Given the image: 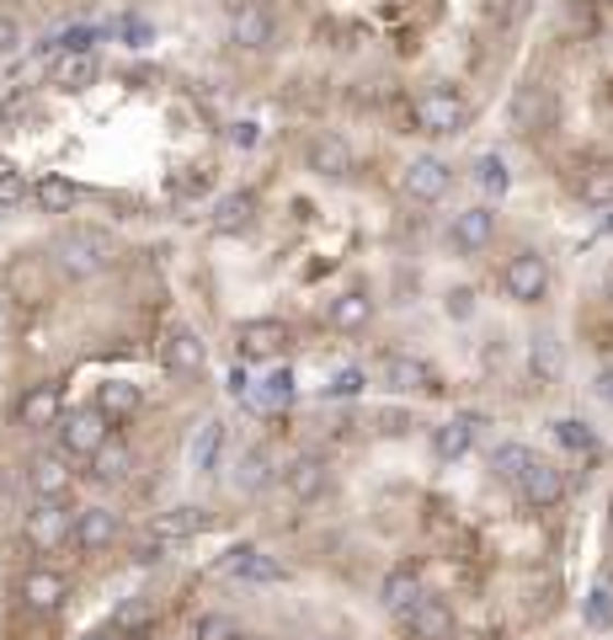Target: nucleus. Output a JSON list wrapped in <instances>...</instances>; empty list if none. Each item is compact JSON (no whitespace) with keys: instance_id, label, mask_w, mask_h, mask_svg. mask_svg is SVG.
<instances>
[{"instance_id":"nucleus-1","label":"nucleus","mask_w":613,"mask_h":640,"mask_svg":"<svg viewBox=\"0 0 613 640\" xmlns=\"http://www.w3.org/2000/svg\"><path fill=\"white\" fill-rule=\"evenodd\" d=\"M59 267L70 273V278H96V273H107L113 267V256H118V240L107 236V230H96V225H76V230H65L59 236Z\"/></svg>"},{"instance_id":"nucleus-6","label":"nucleus","mask_w":613,"mask_h":640,"mask_svg":"<svg viewBox=\"0 0 613 640\" xmlns=\"http://www.w3.org/2000/svg\"><path fill=\"white\" fill-rule=\"evenodd\" d=\"M161 363L176 374V379H198L208 368V347H204V336L193 331V325H165V336H161Z\"/></svg>"},{"instance_id":"nucleus-32","label":"nucleus","mask_w":613,"mask_h":640,"mask_svg":"<svg viewBox=\"0 0 613 640\" xmlns=\"http://www.w3.org/2000/svg\"><path fill=\"white\" fill-rule=\"evenodd\" d=\"M38 278H43V267L33 262V256H22V262H11V273H5V288H11L16 299H27V305H33V299H48Z\"/></svg>"},{"instance_id":"nucleus-40","label":"nucleus","mask_w":613,"mask_h":640,"mask_svg":"<svg viewBox=\"0 0 613 640\" xmlns=\"http://www.w3.org/2000/svg\"><path fill=\"white\" fill-rule=\"evenodd\" d=\"M539 113H544V91H539V85H523L518 102H512V123H518V128H533Z\"/></svg>"},{"instance_id":"nucleus-39","label":"nucleus","mask_w":613,"mask_h":640,"mask_svg":"<svg viewBox=\"0 0 613 640\" xmlns=\"http://www.w3.org/2000/svg\"><path fill=\"white\" fill-rule=\"evenodd\" d=\"M363 385H368L363 368H336V374H331V385H326V396L331 400H352V396H363Z\"/></svg>"},{"instance_id":"nucleus-11","label":"nucleus","mask_w":613,"mask_h":640,"mask_svg":"<svg viewBox=\"0 0 613 640\" xmlns=\"http://www.w3.org/2000/svg\"><path fill=\"white\" fill-rule=\"evenodd\" d=\"M304 165L315 176H326V182H342V176H352V145L342 134H315L304 145Z\"/></svg>"},{"instance_id":"nucleus-24","label":"nucleus","mask_w":613,"mask_h":640,"mask_svg":"<svg viewBox=\"0 0 613 640\" xmlns=\"http://www.w3.org/2000/svg\"><path fill=\"white\" fill-rule=\"evenodd\" d=\"M33 203H38L43 214H70L76 203H81V187L70 182V176H59V171H48L38 187H33Z\"/></svg>"},{"instance_id":"nucleus-23","label":"nucleus","mask_w":613,"mask_h":640,"mask_svg":"<svg viewBox=\"0 0 613 640\" xmlns=\"http://www.w3.org/2000/svg\"><path fill=\"white\" fill-rule=\"evenodd\" d=\"M139 405H144V390H139V385H128V379H107V385H96V411H102L107 422L134 416Z\"/></svg>"},{"instance_id":"nucleus-38","label":"nucleus","mask_w":613,"mask_h":640,"mask_svg":"<svg viewBox=\"0 0 613 640\" xmlns=\"http://www.w3.org/2000/svg\"><path fill=\"white\" fill-rule=\"evenodd\" d=\"M27 198H33V187L22 182V171H0V214H16Z\"/></svg>"},{"instance_id":"nucleus-2","label":"nucleus","mask_w":613,"mask_h":640,"mask_svg":"<svg viewBox=\"0 0 613 640\" xmlns=\"http://www.w3.org/2000/svg\"><path fill=\"white\" fill-rule=\"evenodd\" d=\"M410 118H416L421 134L449 139V134H464V123H470V102H464L453 85H427V91L410 102Z\"/></svg>"},{"instance_id":"nucleus-45","label":"nucleus","mask_w":613,"mask_h":640,"mask_svg":"<svg viewBox=\"0 0 613 640\" xmlns=\"http://www.w3.org/2000/svg\"><path fill=\"white\" fill-rule=\"evenodd\" d=\"M96 43V27H70L65 38H59V48H91Z\"/></svg>"},{"instance_id":"nucleus-7","label":"nucleus","mask_w":613,"mask_h":640,"mask_svg":"<svg viewBox=\"0 0 613 640\" xmlns=\"http://www.w3.org/2000/svg\"><path fill=\"white\" fill-rule=\"evenodd\" d=\"M501 283H507V294H512L518 305H539V299L550 294V262H544L539 251H518V256L507 262Z\"/></svg>"},{"instance_id":"nucleus-18","label":"nucleus","mask_w":613,"mask_h":640,"mask_svg":"<svg viewBox=\"0 0 613 640\" xmlns=\"http://www.w3.org/2000/svg\"><path fill=\"white\" fill-rule=\"evenodd\" d=\"M518 491H523L529 507H555V502L566 496V476H560L550 459H533L529 470H523V480H518Z\"/></svg>"},{"instance_id":"nucleus-13","label":"nucleus","mask_w":613,"mask_h":640,"mask_svg":"<svg viewBox=\"0 0 613 640\" xmlns=\"http://www.w3.org/2000/svg\"><path fill=\"white\" fill-rule=\"evenodd\" d=\"M96 54L91 48H59L54 59H48V85H59V91H85L91 80H96Z\"/></svg>"},{"instance_id":"nucleus-4","label":"nucleus","mask_w":613,"mask_h":640,"mask_svg":"<svg viewBox=\"0 0 613 640\" xmlns=\"http://www.w3.org/2000/svg\"><path fill=\"white\" fill-rule=\"evenodd\" d=\"M22 534H27V545H33L38 556H54V550L76 545V513H70L65 502H33Z\"/></svg>"},{"instance_id":"nucleus-49","label":"nucleus","mask_w":613,"mask_h":640,"mask_svg":"<svg viewBox=\"0 0 613 640\" xmlns=\"http://www.w3.org/2000/svg\"><path fill=\"white\" fill-rule=\"evenodd\" d=\"M598 396L613 400V368H609V374H598Z\"/></svg>"},{"instance_id":"nucleus-16","label":"nucleus","mask_w":613,"mask_h":640,"mask_svg":"<svg viewBox=\"0 0 613 640\" xmlns=\"http://www.w3.org/2000/svg\"><path fill=\"white\" fill-rule=\"evenodd\" d=\"M284 485H288V496H293V502H321V496H326V485H331L326 459L299 454V459L284 470Z\"/></svg>"},{"instance_id":"nucleus-22","label":"nucleus","mask_w":613,"mask_h":640,"mask_svg":"<svg viewBox=\"0 0 613 640\" xmlns=\"http://www.w3.org/2000/svg\"><path fill=\"white\" fill-rule=\"evenodd\" d=\"M22 598H27L33 614H54L59 603L70 598V582H65L59 571H33V576L22 582Z\"/></svg>"},{"instance_id":"nucleus-44","label":"nucleus","mask_w":613,"mask_h":640,"mask_svg":"<svg viewBox=\"0 0 613 640\" xmlns=\"http://www.w3.org/2000/svg\"><path fill=\"white\" fill-rule=\"evenodd\" d=\"M22 48V22L11 11H0V54H16Z\"/></svg>"},{"instance_id":"nucleus-33","label":"nucleus","mask_w":613,"mask_h":640,"mask_svg":"<svg viewBox=\"0 0 613 640\" xmlns=\"http://www.w3.org/2000/svg\"><path fill=\"white\" fill-rule=\"evenodd\" d=\"M529 465H533V448H523V443H501V448L490 454V470L507 480V485H518Z\"/></svg>"},{"instance_id":"nucleus-15","label":"nucleus","mask_w":613,"mask_h":640,"mask_svg":"<svg viewBox=\"0 0 613 640\" xmlns=\"http://www.w3.org/2000/svg\"><path fill=\"white\" fill-rule=\"evenodd\" d=\"M449 240L464 251V256H475V251H486L490 240H496V214H490L486 203H475V208H464V214H453V230Z\"/></svg>"},{"instance_id":"nucleus-8","label":"nucleus","mask_w":613,"mask_h":640,"mask_svg":"<svg viewBox=\"0 0 613 640\" xmlns=\"http://www.w3.org/2000/svg\"><path fill=\"white\" fill-rule=\"evenodd\" d=\"M401 187H406V198H410V203H443V198H449V187H453L449 160L416 156V160L406 165V176H401Z\"/></svg>"},{"instance_id":"nucleus-28","label":"nucleus","mask_w":613,"mask_h":640,"mask_svg":"<svg viewBox=\"0 0 613 640\" xmlns=\"http://www.w3.org/2000/svg\"><path fill=\"white\" fill-rule=\"evenodd\" d=\"M560 368H566V358H560V342L550 336V331H539L529 347V374L539 379V385H555L560 379Z\"/></svg>"},{"instance_id":"nucleus-46","label":"nucleus","mask_w":613,"mask_h":640,"mask_svg":"<svg viewBox=\"0 0 613 640\" xmlns=\"http://www.w3.org/2000/svg\"><path fill=\"white\" fill-rule=\"evenodd\" d=\"M123 38L144 43V38H150V22H144V16H128V22H123Z\"/></svg>"},{"instance_id":"nucleus-12","label":"nucleus","mask_w":613,"mask_h":640,"mask_svg":"<svg viewBox=\"0 0 613 640\" xmlns=\"http://www.w3.org/2000/svg\"><path fill=\"white\" fill-rule=\"evenodd\" d=\"M118 539H123V523L113 507H85V513H76V545H81L85 556H102Z\"/></svg>"},{"instance_id":"nucleus-9","label":"nucleus","mask_w":613,"mask_h":640,"mask_svg":"<svg viewBox=\"0 0 613 640\" xmlns=\"http://www.w3.org/2000/svg\"><path fill=\"white\" fill-rule=\"evenodd\" d=\"M379 379H384V390H395V396H427V390H438V374L421 358H410V353H384Z\"/></svg>"},{"instance_id":"nucleus-14","label":"nucleus","mask_w":613,"mask_h":640,"mask_svg":"<svg viewBox=\"0 0 613 640\" xmlns=\"http://www.w3.org/2000/svg\"><path fill=\"white\" fill-rule=\"evenodd\" d=\"M235 342H241V358L267 363L288 347V325L284 320H245L241 331H235Z\"/></svg>"},{"instance_id":"nucleus-29","label":"nucleus","mask_w":613,"mask_h":640,"mask_svg":"<svg viewBox=\"0 0 613 640\" xmlns=\"http://www.w3.org/2000/svg\"><path fill=\"white\" fill-rule=\"evenodd\" d=\"M368 320H373V299H368V294H342V299H331V325H336V331H363Z\"/></svg>"},{"instance_id":"nucleus-31","label":"nucleus","mask_w":613,"mask_h":640,"mask_svg":"<svg viewBox=\"0 0 613 640\" xmlns=\"http://www.w3.org/2000/svg\"><path fill=\"white\" fill-rule=\"evenodd\" d=\"M219 454H224V422H204V433L193 443V465L198 476H213L219 470Z\"/></svg>"},{"instance_id":"nucleus-21","label":"nucleus","mask_w":613,"mask_h":640,"mask_svg":"<svg viewBox=\"0 0 613 640\" xmlns=\"http://www.w3.org/2000/svg\"><path fill=\"white\" fill-rule=\"evenodd\" d=\"M85 465H91V480H102V485H123L128 470H134V448H128L123 438H107L91 459H85Z\"/></svg>"},{"instance_id":"nucleus-3","label":"nucleus","mask_w":613,"mask_h":640,"mask_svg":"<svg viewBox=\"0 0 613 640\" xmlns=\"http://www.w3.org/2000/svg\"><path fill=\"white\" fill-rule=\"evenodd\" d=\"M230 43L241 54H267L278 43V16L267 0H235L230 5Z\"/></svg>"},{"instance_id":"nucleus-37","label":"nucleus","mask_w":613,"mask_h":640,"mask_svg":"<svg viewBox=\"0 0 613 640\" xmlns=\"http://www.w3.org/2000/svg\"><path fill=\"white\" fill-rule=\"evenodd\" d=\"M150 625H155V614H150V608H144L139 598H134V603H123L118 614H113V636H128V630H134V636H144Z\"/></svg>"},{"instance_id":"nucleus-41","label":"nucleus","mask_w":613,"mask_h":640,"mask_svg":"<svg viewBox=\"0 0 613 640\" xmlns=\"http://www.w3.org/2000/svg\"><path fill=\"white\" fill-rule=\"evenodd\" d=\"M587 625H592V630H609V625H613L609 587H592V593H587Z\"/></svg>"},{"instance_id":"nucleus-51","label":"nucleus","mask_w":613,"mask_h":640,"mask_svg":"<svg viewBox=\"0 0 613 640\" xmlns=\"http://www.w3.org/2000/svg\"><path fill=\"white\" fill-rule=\"evenodd\" d=\"M310 640H336V636H310Z\"/></svg>"},{"instance_id":"nucleus-34","label":"nucleus","mask_w":613,"mask_h":640,"mask_svg":"<svg viewBox=\"0 0 613 640\" xmlns=\"http://www.w3.org/2000/svg\"><path fill=\"white\" fill-rule=\"evenodd\" d=\"M288 400H293V374H288V368H273V374L262 379V390L251 396V405L273 411V405H288Z\"/></svg>"},{"instance_id":"nucleus-35","label":"nucleus","mask_w":613,"mask_h":640,"mask_svg":"<svg viewBox=\"0 0 613 640\" xmlns=\"http://www.w3.org/2000/svg\"><path fill=\"white\" fill-rule=\"evenodd\" d=\"M576 193L587 203H603V208H613V165H592L581 182H576Z\"/></svg>"},{"instance_id":"nucleus-25","label":"nucleus","mask_w":613,"mask_h":640,"mask_svg":"<svg viewBox=\"0 0 613 640\" xmlns=\"http://www.w3.org/2000/svg\"><path fill=\"white\" fill-rule=\"evenodd\" d=\"M251 219H256V198L251 193H224V198L213 203V230L219 236H241Z\"/></svg>"},{"instance_id":"nucleus-19","label":"nucleus","mask_w":613,"mask_h":640,"mask_svg":"<svg viewBox=\"0 0 613 640\" xmlns=\"http://www.w3.org/2000/svg\"><path fill=\"white\" fill-rule=\"evenodd\" d=\"M27 485H33L38 502H65V496H70V470H65V459L38 454V459L27 465Z\"/></svg>"},{"instance_id":"nucleus-5","label":"nucleus","mask_w":613,"mask_h":640,"mask_svg":"<svg viewBox=\"0 0 613 640\" xmlns=\"http://www.w3.org/2000/svg\"><path fill=\"white\" fill-rule=\"evenodd\" d=\"M107 438H113V422L96 405H81V411H65L59 416V448L76 454V459H91Z\"/></svg>"},{"instance_id":"nucleus-42","label":"nucleus","mask_w":613,"mask_h":640,"mask_svg":"<svg viewBox=\"0 0 613 640\" xmlns=\"http://www.w3.org/2000/svg\"><path fill=\"white\" fill-rule=\"evenodd\" d=\"M273 470H267V454H245L241 459V491H256V485H267Z\"/></svg>"},{"instance_id":"nucleus-47","label":"nucleus","mask_w":613,"mask_h":640,"mask_svg":"<svg viewBox=\"0 0 613 640\" xmlns=\"http://www.w3.org/2000/svg\"><path fill=\"white\" fill-rule=\"evenodd\" d=\"M449 316H459V320L470 316V288H453L449 294Z\"/></svg>"},{"instance_id":"nucleus-26","label":"nucleus","mask_w":613,"mask_h":640,"mask_svg":"<svg viewBox=\"0 0 613 640\" xmlns=\"http://www.w3.org/2000/svg\"><path fill=\"white\" fill-rule=\"evenodd\" d=\"M427 587H421V576H416V565H395L390 576H384V587H379V598H384V608H395V614H406L410 603L421 598Z\"/></svg>"},{"instance_id":"nucleus-17","label":"nucleus","mask_w":613,"mask_h":640,"mask_svg":"<svg viewBox=\"0 0 613 640\" xmlns=\"http://www.w3.org/2000/svg\"><path fill=\"white\" fill-rule=\"evenodd\" d=\"M16 416H22V427H59V416H65V396H59V385H33L27 396L16 400Z\"/></svg>"},{"instance_id":"nucleus-27","label":"nucleus","mask_w":613,"mask_h":640,"mask_svg":"<svg viewBox=\"0 0 613 640\" xmlns=\"http://www.w3.org/2000/svg\"><path fill=\"white\" fill-rule=\"evenodd\" d=\"M475 416H453V422H443L438 433H432V454L438 459H464L470 454V443H475Z\"/></svg>"},{"instance_id":"nucleus-20","label":"nucleus","mask_w":613,"mask_h":640,"mask_svg":"<svg viewBox=\"0 0 613 640\" xmlns=\"http://www.w3.org/2000/svg\"><path fill=\"white\" fill-rule=\"evenodd\" d=\"M204 528H208V513L193 507V502H187V507H165L161 518L150 523V534H155L161 545H182V539H193V534H204Z\"/></svg>"},{"instance_id":"nucleus-50","label":"nucleus","mask_w":613,"mask_h":640,"mask_svg":"<svg viewBox=\"0 0 613 640\" xmlns=\"http://www.w3.org/2000/svg\"><path fill=\"white\" fill-rule=\"evenodd\" d=\"M85 640H118L113 630H96V636H85Z\"/></svg>"},{"instance_id":"nucleus-10","label":"nucleus","mask_w":613,"mask_h":640,"mask_svg":"<svg viewBox=\"0 0 613 640\" xmlns=\"http://www.w3.org/2000/svg\"><path fill=\"white\" fill-rule=\"evenodd\" d=\"M401 625L410 630V640H449L453 636V608L443 598H432V593H421V598L401 614Z\"/></svg>"},{"instance_id":"nucleus-43","label":"nucleus","mask_w":613,"mask_h":640,"mask_svg":"<svg viewBox=\"0 0 613 640\" xmlns=\"http://www.w3.org/2000/svg\"><path fill=\"white\" fill-rule=\"evenodd\" d=\"M198 640H241V625L230 614H208L204 625H198Z\"/></svg>"},{"instance_id":"nucleus-36","label":"nucleus","mask_w":613,"mask_h":640,"mask_svg":"<svg viewBox=\"0 0 613 640\" xmlns=\"http://www.w3.org/2000/svg\"><path fill=\"white\" fill-rule=\"evenodd\" d=\"M475 182L486 187L490 198H501V193L512 187V176H507V160H501V156H481V160H475Z\"/></svg>"},{"instance_id":"nucleus-48","label":"nucleus","mask_w":613,"mask_h":640,"mask_svg":"<svg viewBox=\"0 0 613 640\" xmlns=\"http://www.w3.org/2000/svg\"><path fill=\"white\" fill-rule=\"evenodd\" d=\"M235 145H256V123H235Z\"/></svg>"},{"instance_id":"nucleus-30","label":"nucleus","mask_w":613,"mask_h":640,"mask_svg":"<svg viewBox=\"0 0 613 640\" xmlns=\"http://www.w3.org/2000/svg\"><path fill=\"white\" fill-rule=\"evenodd\" d=\"M550 433H555L560 448H571V454H587V459L598 454V433H592L581 416H560V422H550Z\"/></svg>"}]
</instances>
